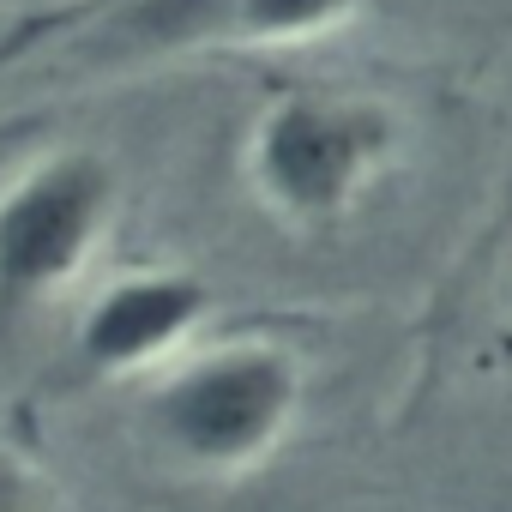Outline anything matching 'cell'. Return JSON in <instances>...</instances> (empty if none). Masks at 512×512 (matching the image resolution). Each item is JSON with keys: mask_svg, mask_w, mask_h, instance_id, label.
<instances>
[{"mask_svg": "<svg viewBox=\"0 0 512 512\" xmlns=\"http://www.w3.org/2000/svg\"><path fill=\"white\" fill-rule=\"evenodd\" d=\"M362 7L368 0H67L0 37V67L55 55L79 73H121L223 49H290L332 37Z\"/></svg>", "mask_w": 512, "mask_h": 512, "instance_id": "obj_1", "label": "cell"}, {"mask_svg": "<svg viewBox=\"0 0 512 512\" xmlns=\"http://www.w3.org/2000/svg\"><path fill=\"white\" fill-rule=\"evenodd\" d=\"M302 392V362L284 344L235 338L175 356L145 386V428L181 470L241 476L290 440Z\"/></svg>", "mask_w": 512, "mask_h": 512, "instance_id": "obj_2", "label": "cell"}, {"mask_svg": "<svg viewBox=\"0 0 512 512\" xmlns=\"http://www.w3.org/2000/svg\"><path fill=\"white\" fill-rule=\"evenodd\" d=\"M398 151V115L356 91H290L247 133V181L266 211L296 229H326L356 211Z\"/></svg>", "mask_w": 512, "mask_h": 512, "instance_id": "obj_3", "label": "cell"}, {"mask_svg": "<svg viewBox=\"0 0 512 512\" xmlns=\"http://www.w3.org/2000/svg\"><path fill=\"white\" fill-rule=\"evenodd\" d=\"M121 181L97 151H49L0 187V314L43 308L85 278L115 223Z\"/></svg>", "mask_w": 512, "mask_h": 512, "instance_id": "obj_4", "label": "cell"}, {"mask_svg": "<svg viewBox=\"0 0 512 512\" xmlns=\"http://www.w3.org/2000/svg\"><path fill=\"white\" fill-rule=\"evenodd\" d=\"M217 308V290L199 278V272H181V266H139V272H121L109 278L79 326H73V350L91 374L103 380H121V374H163L181 344L205 326V314Z\"/></svg>", "mask_w": 512, "mask_h": 512, "instance_id": "obj_5", "label": "cell"}, {"mask_svg": "<svg viewBox=\"0 0 512 512\" xmlns=\"http://www.w3.org/2000/svg\"><path fill=\"white\" fill-rule=\"evenodd\" d=\"M0 512H55V488L19 446L0 440Z\"/></svg>", "mask_w": 512, "mask_h": 512, "instance_id": "obj_6", "label": "cell"}]
</instances>
